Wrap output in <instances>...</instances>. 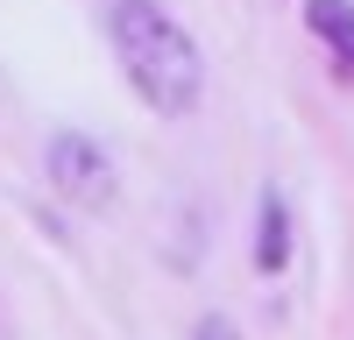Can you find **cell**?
Listing matches in <instances>:
<instances>
[{"instance_id": "cell-3", "label": "cell", "mask_w": 354, "mask_h": 340, "mask_svg": "<svg viewBox=\"0 0 354 340\" xmlns=\"http://www.w3.org/2000/svg\"><path fill=\"white\" fill-rule=\"evenodd\" d=\"M305 28L333 50V64L354 78V0H305Z\"/></svg>"}, {"instance_id": "cell-5", "label": "cell", "mask_w": 354, "mask_h": 340, "mask_svg": "<svg viewBox=\"0 0 354 340\" xmlns=\"http://www.w3.org/2000/svg\"><path fill=\"white\" fill-rule=\"evenodd\" d=\"M192 340H241V333H234L227 319H198V326H192Z\"/></svg>"}, {"instance_id": "cell-2", "label": "cell", "mask_w": 354, "mask_h": 340, "mask_svg": "<svg viewBox=\"0 0 354 340\" xmlns=\"http://www.w3.org/2000/svg\"><path fill=\"white\" fill-rule=\"evenodd\" d=\"M50 185L64 191L71 206L100 213L106 198H113V185H121V170H113V156L100 149L93 135H78V128H57V135H50Z\"/></svg>"}, {"instance_id": "cell-4", "label": "cell", "mask_w": 354, "mask_h": 340, "mask_svg": "<svg viewBox=\"0 0 354 340\" xmlns=\"http://www.w3.org/2000/svg\"><path fill=\"white\" fill-rule=\"evenodd\" d=\"M290 263V213H283V198L277 191H262V234H255V270L262 276H277Z\"/></svg>"}, {"instance_id": "cell-1", "label": "cell", "mask_w": 354, "mask_h": 340, "mask_svg": "<svg viewBox=\"0 0 354 340\" xmlns=\"http://www.w3.org/2000/svg\"><path fill=\"white\" fill-rule=\"evenodd\" d=\"M106 28H113V57H121V71L149 113L177 121V113H192L205 100V57L156 0H113Z\"/></svg>"}]
</instances>
